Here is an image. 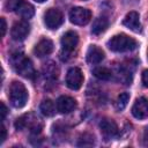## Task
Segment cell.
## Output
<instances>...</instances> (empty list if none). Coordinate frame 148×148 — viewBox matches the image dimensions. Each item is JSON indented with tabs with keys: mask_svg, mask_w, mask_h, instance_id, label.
Returning <instances> with one entry per match:
<instances>
[{
	"mask_svg": "<svg viewBox=\"0 0 148 148\" xmlns=\"http://www.w3.org/2000/svg\"><path fill=\"white\" fill-rule=\"evenodd\" d=\"M138 46V43L134 38L125 35L119 34L111 37V39L108 42V47L113 52H127L133 51Z\"/></svg>",
	"mask_w": 148,
	"mask_h": 148,
	"instance_id": "obj_1",
	"label": "cell"
},
{
	"mask_svg": "<svg viewBox=\"0 0 148 148\" xmlns=\"http://www.w3.org/2000/svg\"><path fill=\"white\" fill-rule=\"evenodd\" d=\"M8 97L14 108H17V109L23 108L28 101V91H27L25 86L18 81L12 82V84L9 87Z\"/></svg>",
	"mask_w": 148,
	"mask_h": 148,
	"instance_id": "obj_2",
	"label": "cell"
},
{
	"mask_svg": "<svg viewBox=\"0 0 148 148\" xmlns=\"http://www.w3.org/2000/svg\"><path fill=\"white\" fill-rule=\"evenodd\" d=\"M10 62L14 69L24 77H32L35 74L34 66L29 58L24 57L22 53H15L10 58Z\"/></svg>",
	"mask_w": 148,
	"mask_h": 148,
	"instance_id": "obj_3",
	"label": "cell"
},
{
	"mask_svg": "<svg viewBox=\"0 0 148 148\" xmlns=\"http://www.w3.org/2000/svg\"><path fill=\"white\" fill-rule=\"evenodd\" d=\"M15 127H16V130H20V131H22L24 128H29L32 133H39L43 127V124H42L40 119L37 116H35L34 113H25L16 119Z\"/></svg>",
	"mask_w": 148,
	"mask_h": 148,
	"instance_id": "obj_4",
	"label": "cell"
},
{
	"mask_svg": "<svg viewBox=\"0 0 148 148\" xmlns=\"http://www.w3.org/2000/svg\"><path fill=\"white\" fill-rule=\"evenodd\" d=\"M91 18V12L83 7H74L69 12V21L76 25H86Z\"/></svg>",
	"mask_w": 148,
	"mask_h": 148,
	"instance_id": "obj_5",
	"label": "cell"
},
{
	"mask_svg": "<svg viewBox=\"0 0 148 148\" xmlns=\"http://www.w3.org/2000/svg\"><path fill=\"white\" fill-rule=\"evenodd\" d=\"M64 22V16H62V13L57 9V8H50L45 12L44 14V23L45 25L51 29V30H54V29H58Z\"/></svg>",
	"mask_w": 148,
	"mask_h": 148,
	"instance_id": "obj_6",
	"label": "cell"
},
{
	"mask_svg": "<svg viewBox=\"0 0 148 148\" xmlns=\"http://www.w3.org/2000/svg\"><path fill=\"white\" fill-rule=\"evenodd\" d=\"M83 83V73L79 67H72L66 74V84L72 90H77Z\"/></svg>",
	"mask_w": 148,
	"mask_h": 148,
	"instance_id": "obj_7",
	"label": "cell"
},
{
	"mask_svg": "<svg viewBox=\"0 0 148 148\" xmlns=\"http://www.w3.org/2000/svg\"><path fill=\"white\" fill-rule=\"evenodd\" d=\"M99 128H101V133L105 140L114 139L119 134V128L112 119H108V118L103 119L99 124Z\"/></svg>",
	"mask_w": 148,
	"mask_h": 148,
	"instance_id": "obj_8",
	"label": "cell"
},
{
	"mask_svg": "<svg viewBox=\"0 0 148 148\" xmlns=\"http://www.w3.org/2000/svg\"><path fill=\"white\" fill-rule=\"evenodd\" d=\"M30 32V24L27 21H18L14 23L10 29V36L14 40H23Z\"/></svg>",
	"mask_w": 148,
	"mask_h": 148,
	"instance_id": "obj_9",
	"label": "cell"
},
{
	"mask_svg": "<svg viewBox=\"0 0 148 148\" xmlns=\"http://www.w3.org/2000/svg\"><path fill=\"white\" fill-rule=\"evenodd\" d=\"M132 114L136 119L148 118V99L146 97H139L135 99L132 106Z\"/></svg>",
	"mask_w": 148,
	"mask_h": 148,
	"instance_id": "obj_10",
	"label": "cell"
},
{
	"mask_svg": "<svg viewBox=\"0 0 148 148\" xmlns=\"http://www.w3.org/2000/svg\"><path fill=\"white\" fill-rule=\"evenodd\" d=\"M77 43H79V36L75 31L69 30V31L65 32L61 37V46H62V50L65 52L69 53V52L74 51Z\"/></svg>",
	"mask_w": 148,
	"mask_h": 148,
	"instance_id": "obj_11",
	"label": "cell"
},
{
	"mask_svg": "<svg viewBox=\"0 0 148 148\" xmlns=\"http://www.w3.org/2000/svg\"><path fill=\"white\" fill-rule=\"evenodd\" d=\"M53 51V42L49 38L40 39L34 47V53L38 58H43L45 56H49Z\"/></svg>",
	"mask_w": 148,
	"mask_h": 148,
	"instance_id": "obj_12",
	"label": "cell"
},
{
	"mask_svg": "<svg viewBox=\"0 0 148 148\" xmlns=\"http://www.w3.org/2000/svg\"><path fill=\"white\" fill-rule=\"evenodd\" d=\"M76 108V101L69 96H60L57 99V110L60 113H69Z\"/></svg>",
	"mask_w": 148,
	"mask_h": 148,
	"instance_id": "obj_13",
	"label": "cell"
},
{
	"mask_svg": "<svg viewBox=\"0 0 148 148\" xmlns=\"http://www.w3.org/2000/svg\"><path fill=\"white\" fill-rule=\"evenodd\" d=\"M123 24L128 28L130 30L134 32L141 31V23H140V16L136 12H130L126 14V16L123 20Z\"/></svg>",
	"mask_w": 148,
	"mask_h": 148,
	"instance_id": "obj_14",
	"label": "cell"
},
{
	"mask_svg": "<svg viewBox=\"0 0 148 148\" xmlns=\"http://www.w3.org/2000/svg\"><path fill=\"white\" fill-rule=\"evenodd\" d=\"M86 58H87V61L89 64L96 65V64H99L104 59V52L97 45H90L88 51H87Z\"/></svg>",
	"mask_w": 148,
	"mask_h": 148,
	"instance_id": "obj_15",
	"label": "cell"
},
{
	"mask_svg": "<svg viewBox=\"0 0 148 148\" xmlns=\"http://www.w3.org/2000/svg\"><path fill=\"white\" fill-rule=\"evenodd\" d=\"M108 27H109V21H108V18L104 17V16H99V17H97V18L92 22L91 32H92L94 35H99V34L104 32Z\"/></svg>",
	"mask_w": 148,
	"mask_h": 148,
	"instance_id": "obj_16",
	"label": "cell"
},
{
	"mask_svg": "<svg viewBox=\"0 0 148 148\" xmlns=\"http://www.w3.org/2000/svg\"><path fill=\"white\" fill-rule=\"evenodd\" d=\"M40 112L46 117H52L56 113V105L51 99H44L39 105Z\"/></svg>",
	"mask_w": 148,
	"mask_h": 148,
	"instance_id": "obj_17",
	"label": "cell"
},
{
	"mask_svg": "<svg viewBox=\"0 0 148 148\" xmlns=\"http://www.w3.org/2000/svg\"><path fill=\"white\" fill-rule=\"evenodd\" d=\"M16 13L23 17V18H30L34 16L35 14V8L30 5V3H27V2H23L17 9H16Z\"/></svg>",
	"mask_w": 148,
	"mask_h": 148,
	"instance_id": "obj_18",
	"label": "cell"
},
{
	"mask_svg": "<svg viewBox=\"0 0 148 148\" xmlns=\"http://www.w3.org/2000/svg\"><path fill=\"white\" fill-rule=\"evenodd\" d=\"M92 74L99 80H110L112 77V72L106 67H96L92 69Z\"/></svg>",
	"mask_w": 148,
	"mask_h": 148,
	"instance_id": "obj_19",
	"label": "cell"
},
{
	"mask_svg": "<svg viewBox=\"0 0 148 148\" xmlns=\"http://www.w3.org/2000/svg\"><path fill=\"white\" fill-rule=\"evenodd\" d=\"M128 101H130V94L128 92H121L118 96L117 101H116V109H117V111H123L126 108Z\"/></svg>",
	"mask_w": 148,
	"mask_h": 148,
	"instance_id": "obj_20",
	"label": "cell"
},
{
	"mask_svg": "<svg viewBox=\"0 0 148 148\" xmlns=\"http://www.w3.org/2000/svg\"><path fill=\"white\" fill-rule=\"evenodd\" d=\"M44 74L47 77H52V79L57 77L58 76V68H57V66L53 62H49L47 65L44 66Z\"/></svg>",
	"mask_w": 148,
	"mask_h": 148,
	"instance_id": "obj_21",
	"label": "cell"
},
{
	"mask_svg": "<svg viewBox=\"0 0 148 148\" xmlns=\"http://www.w3.org/2000/svg\"><path fill=\"white\" fill-rule=\"evenodd\" d=\"M94 143H95L94 136L86 133V134H83L82 136H80L79 142H77V146H92Z\"/></svg>",
	"mask_w": 148,
	"mask_h": 148,
	"instance_id": "obj_22",
	"label": "cell"
},
{
	"mask_svg": "<svg viewBox=\"0 0 148 148\" xmlns=\"http://www.w3.org/2000/svg\"><path fill=\"white\" fill-rule=\"evenodd\" d=\"M24 2V0H7L6 1V9L7 10H15Z\"/></svg>",
	"mask_w": 148,
	"mask_h": 148,
	"instance_id": "obj_23",
	"label": "cell"
},
{
	"mask_svg": "<svg viewBox=\"0 0 148 148\" xmlns=\"http://www.w3.org/2000/svg\"><path fill=\"white\" fill-rule=\"evenodd\" d=\"M6 135H7V132H6V128L3 125H1V128H0V143H2L6 139Z\"/></svg>",
	"mask_w": 148,
	"mask_h": 148,
	"instance_id": "obj_24",
	"label": "cell"
},
{
	"mask_svg": "<svg viewBox=\"0 0 148 148\" xmlns=\"http://www.w3.org/2000/svg\"><path fill=\"white\" fill-rule=\"evenodd\" d=\"M0 106H1V110H0V112H1V120H3L5 117H6V114H7V106L5 105L3 102L0 103Z\"/></svg>",
	"mask_w": 148,
	"mask_h": 148,
	"instance_id": "obj_25",
	"label": "cell"
},
{
	"mask_svg": "<svg viewBox=\"0 0 148 148\" xmlns=\"http://www.w3.org/2000/svg\"><path fill=\"white\" fill-rule=\"evenodd\" d=\"M142 83L145 87H148V69H145L142 72Z\"/></svg>",
	"mask_w": 148,
	"mask_h": 148,
	"instance_id": "obj_26",
	"label": "cell"
},
{
	"mask_svg": "<svg viewBox=\"0 0 148 148\" xmlns=\"http://www.w3.org/2000/svg\"><path fill=\"white\" fill-rule=\"evenodd\" d=\"M0 22H1V36H5L6 34V29H7V23H6V20L3 17L0 18Z\"/></svg>",
	"mask_w": 148,
	"mask_h": 148,
	"instance_id": "obj_27",
	"label": "cell"
},
{
	"mask_svg": "<svg viewBox=\"0 0 148 148\" xmlns=\"http://www.w3.org/2000/svg\"><path fill=\"white\" fill-rule=\"evenodd\" d=\"M143 145L148 146V127H146V130L143 132Z\"/></svg>",
	"mask_w": 148,
	"mask_h": 148,
	"instance_id": "obj_28",
	"label": "cell"
},
{
	"mask_svg": "<svg viewBox=\"0 0 148 148\" xmlns=\"http://www.w3.org/2000/svg\"><path fill=\"white\" fill-rule=\"evenodd\" d=\"M36 2H39V3H42V2H44V1H46V0H35Z\"/></svg>",
	"mask_w": 148,
	"mask_h": 148,
	"instance_id": "obj_29",
	"label": "cell"
}]
</instances>
